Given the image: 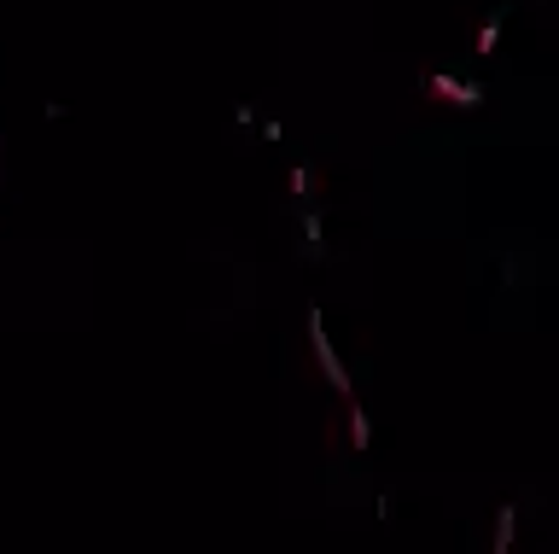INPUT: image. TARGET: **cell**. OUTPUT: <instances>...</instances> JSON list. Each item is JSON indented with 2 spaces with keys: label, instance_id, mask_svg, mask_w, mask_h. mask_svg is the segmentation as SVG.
Returning a JSON list of instances; mask_svg holds the SVG:
<instances>
[{
  "label": "cell",
  "instance_id": "cell-1",
  "mask_svg": "<svg viewBox=\"0 0 559 554\" xmlns=\"http://www.w3.org/2000/svg\"><path fill=\"white\" fill-rule=\"evenodd\" d=\"M315 350H321V368L332 374V385L350 397V380H344V368H338V356H332V345H327V333H321V321H315Z\"/></svg>",
  "mask_w": 559,
  "mask_h": 554
}]
</instances>
